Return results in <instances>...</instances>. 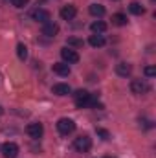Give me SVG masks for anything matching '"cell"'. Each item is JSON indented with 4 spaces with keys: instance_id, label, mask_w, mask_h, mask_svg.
<instances>
[{
    "instance_id": "cell-19",
    "label": "cell",
    "mask_w": 156,
    "mask_h": 158,
    "mask_svg": "<svg viewBox=\"0 0 156 158\" xmlns=\"http://www.w3.org/2000/svg\"><path fill=\"white\" fill-rule=\"evenodd\" d=\"M68 46L81 48V46H83V40H81V39H76V37H72V39H68Z\"/></svg>"
},
{
    "instance_id": "cell-16",
    "label": "cell",
    "mask_w": 156,
    "mask_h": 158,
    "mask_svg": "<svg viewBox=\"0 0 156 158\" xmlns=\"http://www.w3.org/2000/svg\"><path fill=\"white\" fill-rule=\"evenodd\" d=\"M129 9H130L132 15H143V13H145V7H143L140 2H132V4L129 6Z\"/></svg>"
},
{
    "instance_id": "cell-3",
    "label": "cell",
    "mask_w": 156,
    "mask_h": 158,
    "mask_svg": "<svg viewBox=\"0 0 156 158\" xmlns=\"http://www.w3.org/2000/svg\"><path fill=\"white\" fill-rule=\"evenodd\" d=\"M90 147H92V140H90L86 134L77 136V138L74 140V149H76L77 153H88Z\"/></svg>"
},
{
    "instance_id": "cell-23",
    "label": "cell",
    "mask_w": 156,
    "mask_h": 158,
    "mask_svg": "<svg viewBox=\"0 0 156 158\" xmlns=\"http://www.w3.org/2000/svg\"><path fill=\"white\" fill-rule=\"evenodd\" d=\"M2 114H4V109H2V107H0V116H2Z\"/></svg>"
},
{
    "instance_id": "cell-4",
    "label": "cell",
    "mask_w": 156,
    "mask_h": 158,
    "mask_svg": "<svg viewBox=\"0 0 156 158\" xmlns=\"http://www.w3.org/2000/svg\"><path fill=\"white\" fill-rule=\"evenodd\" d=\"M2 155H4V158H17L18 156V145L13 142H6L2 145Z\"/></svg>"
},
{
    "instance_id": "cell-9",
    "label": "cell",
    "mask_w": 156,
    "mask_h": 158,
    "mask_svg": "<svg viewBox=\"0 0 156 158\" xmlns=\"http://www.w3.org/2000/svg\"><path fill=\"white\" fill-rule=\"evenodd\" d=\"M76 15H77V9H76V6H72V4H68V6H64V7L61 9V17H63L64 20H72Z\"/></svg>"
},
{
    "instance_id": "cell-2",
    "label": "cell",
    "mask_w": 156,
    "mask_h": 158,
    "mask_svg": "<svg viewBox=\"0 0 156 158\" xmlns=\"http://www.w3.org/2000/svg\"><path fill=\"white\" fill-rule=\"evenodd\" d=\"M57 131L63 134V136H68V134H72L74 131H76V123H74V119L70 118H61L57 121Z\"/></svg>"
},
{
    "instance_id": "cell-6",
    "label": "cell",
    "mask_w": 156,
    "mask_h": 158,
    "mask_svg": "<svg viewBox=\"0 0 156 158\" xmlns=\"http://www.w3.org/2000/svg\"><path fill=\"white\" fill-rule=\"evenodd\" d=\"M31 17H33V20H37L40 24H46V22L51 20V15H50V11H46V9H35V11L31 13Z\"/></svg>"
},
{
    "instance_id": "cell-15",
    "label": "cell",
    "mask_w": 156,
    "mask_h": 158,
    "mask_svg": "<svg viewBox=\"0 0 156 158\" xmlns=\"http://www.w3.org/2000/svg\"><path fill=\"white\" fill-rule=\"evenodd\" d=\"M90 30H92L94 33H97V35H99V33H103V31L107 30V24H105L103 20H94V22L90 24Z\"/></svg>"
},
{
    "instance_id": "cell-14",
    "label": "cell",
    "mask_w": 156,
    "mask_h": 158,
    "mask_svg": "<svg viewBox=\"0 0 156 158\" xmlns=\"http://www.w3.org/2000/svg\"><path fill=\"white\" fill-rule=\"evenodd\" d=\"M88 11H90V15H94V17H103V15H105V7H103L101 4H90Z\"/></svg>"
},
{
    "instance_id": "cell-22",
    "label": "cell",
    "mask_w": 156,
    "mask_h": 158,
    "mask_svg": "<svg viewBox=\"0 0 156 158\" xmlns=\"http://www.w3.org/2000/svg\"><path fill=\"white\" fill-rule=\"evenodd\" d=\"M97 134L103 138V140H109L110 138V134H109V131H105V129H97Z\"/></svg>"
},
{
    "instance_id": "cell-1",
    "label": "cell",
    "mask_w": 156,
    "mask_h": 158,
    "mask_svg": "<svg viewBox=\"0 0 156 158\" xmlns=\"http://www.w3.org/2000/svg\"><path fill=\"white\" fill-rule=\"evenodd\" d=\"M149 90H151V86H149L147 81H143V79H132V81H130V92H132V94L143 96V94H147Z\"/></svg>"
},
{
    "instance_id": "cell-13",
    "label": "cell",
    "mask_w": 156,
    "mask_h": 158,
    "mask_svg": "<svg viewBox=\"0 0 156 158\" xmlns=\"http://www.w3.org/2000/svg\"><path fill=\"white\" fill-rule=\"evenodd\" d=\"M88 42H90L94 48H101V46H105V37H103V35H97V33H94V35H90Z\"/></svg>"
},
{
    "instance_id": "cell-7",
    "label": "cell",
    "mask_w": 156,
    "mask_h": 158,
    "mask_svg": "<svg viewBox=\"0 0 156 158\" xmlns=\"http://www.w3.org/2000/svg\"><path fill=\"white\" fill-rule=\"evenodd\" d=\"M57 33H59V26H57L53 20L42 24V35H46V37H55Z\"/></svg>"
},
{
    "instance_id": "cell-18",
    "label": "cell",
    "mask_w": 156,
    "mask_h": 158,
    "mask_svg": "<svg viewBox=\"0 0 156 158\" xmlns=\"http://www.w3.org/2000/svg\"><path fill=\"white\" fill-rule=\"evenodd\" d=\"M17 55H18V59H20V61H24V59L28 57V48H26L22 42L17 46Z\"/></svg>"
},
{
    "instance_id": "cell-10",
    "label": "cell",
    "mask_w": 156,
    "mask_h": 158,
    "mask_svg": "<svg viewBox=\"0 0 156 158\" xmlns=\"http://www.w3.org/2000/svg\"><path fill=\"white\" fill-rule=\"evenodd\" d=\"M51 70H53L57 76H68V74H70V66H68L66 63H53Z\"/></svg>"
},
{
    "instance_id": "cell-8",
    "label": "cell",
    "mask_w": 156,
    "mask_h": 158,
    "mask_svg": "<svg viewBox=\"0 0 156 158\" xmlns=\"http://www.w3.org/2000/svg\"><path fill=\"white\" fill-rule=\"evenodd\" d=\"M26 132H28L31 138H40L42 132H44V127H42V123H30V125L26 127Z\"/></svg>"
},
{
    "instance_id": "cell-5",
    "label": "cell",
    "mask_w": 156,
    "mask_h": 158,
    "mask_svg": "<svg viewBox=\"0 0 156 158\" xmlns=\"http://www.w3.org/2000/svg\"><path fill=\"white\" fill-rule=\"evenodd\" d=\"M61 57L64 59L66 64H74V63L79 61V53L76 50H72V48H63V50H61Z\"/></svg>"
},
{
    "instance_id": "cell-21",
    "label": "cell",
    "mask_w": 156,
    "mask_h": 158,
    "mask_svg": "<svg viewBox=\"0 0 156 158\" xmlns=\"http://www.w3.org/2000/svg\"><path fill=\"white\" fill-rule=\"evenodd\" d=\"M11 2H13V6H15V7H18V9H20V7H24L30 0H11Z\"/></svg>"
},
{
    "instance_id": "cell-12",
    "label": "cell",
    "mask_w": 156,
    "mask_h": 158,
    "mask_svg": "<svg viewBox=\"0 0 156 158\" xmlns=\"http://www.w3.org/2000/svg\"><path fill=\"white\" fill-rule=\"evenodd\" d=\"M53 94H57V96H68L70 92H72V88L68 86V85H64V83H57V85H53Z\"/></svg>"
},
{
    "instance_id": "cell-11",
    "label": "cell",
    "mask_w": 156,
    "mask_h": 158,
    "mask_svg": "<svg viewBox=\"0 0 156 158\" xmlns=\"http://www.w3.org/2000/svg\"><path fill=\"white\" fill-rule=\"evenodd\" d=\"M116 72H117V76H121V77H127V76H130V72H132V66H130L129 63H117V64H116Z\"/></svg>"
},
{
    "instance_id": "cell-20",
    "label": "cell",
    "mask_w": 156,
    "mask_h": 158,
    "mask_svg": "<svg viewBox=\"0 0 156 158\" xmlns=\"http://www.w3.org/2000/svg\"><path fill=\"white\" fill-rule=\"evenodd\" d=\"M143 72H145V76H147V77L156 76V68H154V66H145V70H143Z\"/></svg>"
},
{
    "instance_id": "cell-24",
    "label": "cell",
    "mask_w": 156,
    "mask_h": 158,
    "mask_svg": "<svg viewBox=\"0 0 156 158\" xmlns=\"http://www.w3.org/2000/svg\"><path fill=\"white\" fill-rule=\"evenodd\" d=\"M105 158H112V156H105Z\"/></svg>"
},
{
    "instance_id": "cell-17",
    "label": "cell",
    "mask_w": 156,
    "mask_h": 158,
    "mask_svg": "<svg viewBox=\"0 0 156 158\" xmlns=\"http://www.w3.org/2000/svg\"><path fill=\"white\" fill-rule=\"evenodd\" d=\"M112 24H116V26H125V24H127V17H125L123 13L112 15Z\"/></svg>"
}]
</instances>
